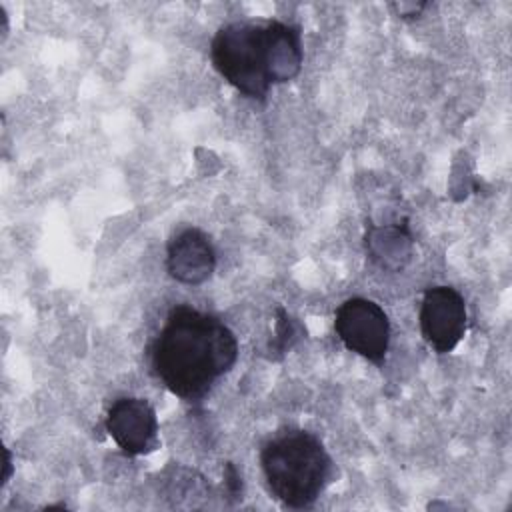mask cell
<instances>
[{
	"mask_svg": "<svg viewBox=\"0 0 512 512\" xmlns=\"http://www.w3.org/2000/svg\"><path fill=\"white\" fill-rule=\"evenodd\" d=\"M238 360L234 332L214 314L174 306L150 346L154 376L178 398L196 402Z\"/></svg>",
	"mask_w": 512,
	"mask_h": 512,
	"instance_id": "1",
	"label": "cell"
},
{
	"mask_svg": "<svg viewBox=\"0 0 512 512\" xmlns=\"http://www.w3.org/2000/svg\"><path fill=\"white\" fill-rule=\"evenodd\" d=\"M210 60L240 94L264 100L270 86L290 82L300 74L302 30L282 20H234L214 34Z\"/></svg>",
	"mask_w": 512,
	"mask_h": 512,
	"instance_id": "2",
	"label": "cell"
},
{
	"mask_svg": "<svg viewBox=\"0 0 512 512\" xmlns=\"http://www.w3.org/2000/svg\"><path fill=\"white\" fill-rule=\"evenodd\" d=\"M272 496L286 508H310L332 476V458L320 438L306 430H282L260 452Z\"/></svg>",
	"mask_w": 512,
	"mask_h": 512,
	"instance_id": "3",
	"label": "cell"
},
{
	"mask_svg": "<svg viewBox=\"0 0 512 512\" xmlns=\"http://www.w3.org/2000/svg\"><path fill=\"white\" fill-rule=\"evenodd\" d=\"M334 330L340 342L358 356L382 366L390 344V320L368 298H348L334 314Z\"/></svg>",
	"mask_w": 512,
	"mask_h": 512,
	"instance_id": "4",
	"label": "cell"
},
{
	"mask_svg": "<svg viewBox=\"0 0 512 512\" xmlns=\"http://www.w3.org/2000/svg\"><path fill=\"white\" fill-rule=\"evenodd\" d=\"M420 330L438 352H452L466 332V302L452 286L426 288L420 304Z\"/></svg>",
	"mask_w": 512,
	"mask_h": 512,
	"instance_id": "5",
	"label": "cell"
},
{
	"mask_svg": "<svg viewBox=\"0 0 512 512\" xmlns=\"http://www.w3.org/2000/svg\"><path fill=\"white\" fill-rule=\"evenodd\" d=\"M106 432L126 456H142L158 444V418L144 398L122 396L106 414Z\"/></svg>",
	"mask_w": 512,
	"mask_h": 512,
	"instance_id": "6",
	"label": "cell"
},
{
	"mask_svg": "<svg viewBox=\"0 0 512 512\" xmlns=\"http://www.w3.org/2000/svg\"><path fill=\"white\" fill-rule=\"evenodd\" d=\"M168 274L182 284H204L216 268V252L210 238L198 228H182L166 246Z\"/></svg>",
	"mask_w": 512,
	"mask_h": 512,
	"instance_id": "7",
	"label": "cell"
},
{
	"mask_svg": "<svg viewBox=\"0 0 512 512\" xmlns=\"http://www.w3.org/2000/svg\"><path fill=\"white\" fill-rule=\"evenodd\" d=\"M292 318L288 316V312L284 308H278V322H276V340H274V348L284 352L286 348L292 346L294 340V330H292Z\"/></svg>",
	"mask_w": 512,
	"mask_h": 512,
	"instance_id": "8",
	"label": "cell"
},
{
	"mask_svg": "<svg viewBox=\"0 0 512 512\" xmlns=\"http://www.w3.org/2000/svg\"><path fill=\"white\" fill-rule=\"evenodd\" d=\"M390 6L396 10V14H398L400 18L414 20V18L420 16V12H422L428 4H426V2H420V4H416V2H400V4H390Z\"/></svg>",
	"mask_w": 512,
	"mask_h": 512,
	"instance_id": "9",
	"label": "cell"
},
{
	"mask_svg": "<svg viewBox=\"0 0 512 512\" xmlns=\"http://www.w3.org/2000/svg\"><path fill=\"white\" fill-rule=\"evenodd\" d=\"M226 470H224V478H226V486H228V490L232 492V494H238L240 492V486H242V482H240V474L236 472V468L230 464V462H226V466H224Z\"/></svg>",
	"mask_w": 512,
	"mask_h": 512,
	"instance_id": "10",
	"label": "cell"
},
{
	"mask_svg": "<svg viewBox=\"0 0 512 512\" xmlns=\"http://www.w3.org/2000/svg\"><path fill=\"white\" fill-rule=\"evenodd\" d=\"M10 474H12V460H10V450H8V448H4V476H2V484H6V482H8Z\"/></svg>",
	"mask_w": 512,
	"mask_h": 512,
	"instance_id": "11",
	"label": "cell"
}]
</instances>
